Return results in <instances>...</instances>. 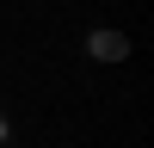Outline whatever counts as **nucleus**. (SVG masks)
<instances>
[{"mask_svg": "<svg viewBox=\"0 0 154 148\" xmlns=\"http://www.w3.org/2000/svg\"><path fill=\"white\" fill-rule=\"evenodd\" d=\"M86 49H93L99 62H123V56H130V37H117V31H93V37H86Z\"/></svg>", "mask_w": 154, "mask_h": 148, "instance_id": "nucleus-1", "label": "nucleus"}, {"mask_svg": "<svg viewBox=\"0 0 154 148\" xmlns=\"http://www.w3.org/2000/svg\"><path fill=\"white\" fill-rule=\"evenodd\" d=\"M19 142V130H12V117H6V105H0V148H12Z\"/></svg>", "mask_w": 154, "mask_h": 148, "instance_id": "nucleus-2", "label": "nucleus"}]
</instances>
